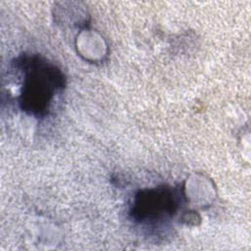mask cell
<instances>
[{"mask_svg": "<svg viewBox=\"0 0 251 251\" xmlns=\"http://www.w3.org/2000/svg\"><path fill=\"white\" fill-rule=\"evenodd\" d=\"M16 67L24 74L21 94L22 108L34 116L45 115L52 100L64 86L60 70L39 56H25L17 60Z\"/></svg>", "mask_w": 251, "mask_h": 251, "instance_id": "1", "label": "cell"}, {"mask_svg": "<svg viewBox=\"0 0 251 251\" xmlns=\"http://www.w3.org/2000/svg\"><path fill=\"white\" fill-rule=\"evenodd\" d=\"M179 204V194L171 187H156L138 192L131 209L132 218L139 223L158 222L173 216Z\"/></svg>", "mask_w": 251, "mask_h": 251, "instance_id": "2", "label": "cell"}]
</instances>
